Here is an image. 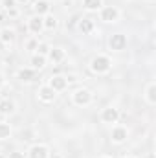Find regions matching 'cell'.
Here are the masks:
<instances>
[{
  "label": "cell",
  "instance_id": "cell-15",
  "mask_svg": "<svg viewBox=\"0 0 156 158\" xmlns=\"http://www.w3.org/2000/svg\"><path fill=\"white\" fill-rule=\"evenodd\" d=\"M13 110V103L11 101H2L0 103V112H11Z\"/></svg>",
  "mask_w": 156,
  "mask_h": 158
},
{
  "label": "cell",
  "instance_id": "cell-3",
  "mask_svg": "<svg viewBox=\"0 0 156 158\" xmlns=\"http://www.w3.org/2000/svg\"><path fill=\"white\" fill-rule=\"evenodd\" d=\"M88 101H90V92L88 90H79V92H76V103L86 105Z\"/></svg>",
  "mask_w": 156,
  "mask_h": 158
},
{
  "label": "cell",
  "instance_id": "cell-27",
  "mask_svg": "<svg viewBox=\"0 0 156 158\" xmlns=\"http://www.w3.org/2000/svg\"><path fill=\"white\" fill-rule=\"evenodd\" d=\"M51 158H59V156H51Z\"/></svg>",
  "mask_w": 156,
  "mask_h": 158
},
{
  "label": "cell",
  "instance_id": "cell-10",
  "mask_svg": "<svg viewBox=\"0 0 156 158\" xmlns=\"http://www.w3.org/2000/svg\"><path fill=\"white\" fill-rule=\"evenodd\" d=\"M33 76H35L33 70H20V72H18V77L22 79V81H31Z\"/></svg>",
  "mask_w": 156,
  "mask_h": 158
},
{
  "label": "cell",
  "instance_id": "cell-19",
  "mask_svg": "<svg viewBox=\"0 0 156 158\" xmlns=\"http://www.w3.org/2000/svg\"><path fill=\"white\" fill-rule=\"evenodd\" d=\"M31 63H33V66H35V68H40V66L44 64V59H42V55H39V57H33V61H31Z\"/></svg>",
  "mask_w": 156,
  "mask_h": 158
},
{
  "label": "cell",
  "instance_id": "cell-28",
  "mask_svg": "<svg viewBox=\"0 0 156 158\" xmlns=\"http://www.w3.org/2000/svg\"><path fill=\"white\" fill-rule=\"evenodd\" d=\"M20 2H26V0H20Z\"/></svg>",
  "mask_w": 156,
  "mask_h": 158
},
{
  "label": "cell",
  "instance_id": "cell-22",
  "mask_svg": "<svg viewBox=\"0 0 156 158\" xmlns=\"http://www.w3.org/2000/svg\"><path fill=\"white\" fill-rule=\"evenodd\" d=\"M46 52H48V46H46V44H40L39 46V53L42 55V53H46Z\"/></svg>",
  "mask_w": 156,
  "mask_h": 158
},
{
  "label": "cell",
  "instance_id": "cell-8",
  "mask_svg": "<svg viewBox=\"0 0 156 158\" xmlns=\"http://www.w3.org/2000/svg\"><path fill=\"white\" fill-rule=\"evenodd\" d=\"M31 158H46V149L40 147V145L33 147V149H31Z\"/></svg>",
  "mask_w": 156,
  "mask_h": 158
},
{
  "label": "cell",
  "instance_id": "cell-16",
  "mask_svg": "<svg viewBox=\"0 0 156 158\" xmlns=\"http://www.w3.org/2000/svg\"><path fill=\"white\" fill-rule=\"evenodd\" d=\"M84 6H86L88 9H96V7L101 6V0H84Z\"/></svg>",
  "mask_w": 156,
  "mask_h": 158
},
{
  "label": "cell",
  "instance_id": "cell-6",
  "mask_svg": "<svg viewBox=\"0 0 156 158\" xmlns=\"http://www.w3.org/2000/svg\"><path fill=\"white\" fill-rule=\"evenodd\" d=\"M117 17V11L114 7H107L105 11H103V20H107V22H110V20H116Z\"/></svg>",
  "mask_w": 156,
  "mask_h": 158
},
{
  "label": "cell",
  "instance_id": "cell-24",
  "mask_svg": "<svg viewBox=\"0 0 156 158\" xmlns=\"http://www.w3.org/2000/svg\"><path fill=\"white\" fill-rule=\"evenodd\" d=\"M35 46H37V44H35V40H31V42H30V44H28V48H30V50H33V48H35Z\"/></svg>",
  "mask_w": 156,
  "mask_h": 158
},
{
  "label": "cell",
  "instance_id": "cell-4",
  "mask_svg": "<svg viewBox=\"0 0 156 158\" xmlns=\"http://www.w3.org/2000/svg\"><path fill=\"white\" fill-rule=\"evenodd\" d=\"M53 96H55V90H53L51 86H44V88H40V98H42V99L50 101V99H53Z\"/></svg>",
  "mask_w": 156,
  "mask_h": 158
},
{
  "label": "cell",
  "instance_id": "cell-21",
  "mask_svg": "<svg viewBox=\"0 0 156 158\" xmlns=\"http://www.w3.org/2000/svg\"><path fill=\"white\" fill-rule=\"evenodd\" d=\"M154 92H156V88L151 86V88H149V99H151V101H154Z\"/></svg>",
  "mask_w": 156,
  "mask_h": 158
},
{
  "label": "cell",
  "instance_id": "cell-7",
  "mask_svg": "<svg viewBox=\"0 0 156 158\" xmlns=\"http://www.w3.org/2000/svg\"><path fill=\"white\" fill-rule=\"evenodd\" d=\"M50 86H51L53 90H61V88H64V86H66V79L53 77V79H51V83H50Z\"/></svg>",
  "mask_w": 156,
  "mask_h": 158
},
{
  "label": "cell",
  "instance_id": "cell-2",
  "mask_svg": "<svg viewBox=\"0 0 156 158\" xmlns=\"http://www.w3.org/2000/svg\"><path fill=\"white\" fill-rule=\"evenodd\" d=\"M125 44H127L125 35H112V39H110V48L112 50H123Z\"/></svg>",
  "mask_w": 156,
  "mask_h": 158
},
{
  "label": "cell",
  "instance_id": "cell-23",
  "mask_svg": "<svg viewBox=\"0 0 156 158\" xmlns=\"http://www.w3.org/2000/svg\"><path fill=\"white\" fill-rule=\"evenodd\" d=\"M13 4H15V2H13V0H4V6H6V7H7V9H9V7H11V6H13Z\"/></svg>",
  "mask_w": 156,
  "mask_h": 158
},
{
  "label": "cell",
  "instance_id": "cell-14",
  "mask_svg": "<svg viewBox=\"0 0 156 158\" xmlns=\"http://www.w3.org/2000/svg\"><path fill=\"white\" fill-rule=\"evenodd\" d=\"M92 28H94L92 20H83V22H81V30H83L84 33H90V31H92Z\"/></svg>",
  "mask_w": 156,
  "mask_h": 158
},
{
  "label": "cell",
  "instance_id": "cell-12",
  "mask_svg": "<svg viewBox=\"0 0 156 158\" xmlns=\"http://www.w3.org/2000/svg\"><path fill=\"white\" fill-rule=\"evenodd\" d=\"M48 2H44V0H39L37 4H35V9H37V13H46L48 11Z\"/></svg>",
  "mask_w": 156,
  "mask_h": 158
},
{
  "label": "cell",
  "instance_id": "cell-20",
  "mask_svg": "<svg viewBox=\"0 0 156 158\" xmlns=\"http://www.w3.org/2000/svg\"><path fill=\"white\" fill-rule=\"evenodd\" d=\"M55 24H57V22H55L53 17H48V19H46V26H48V28H55Z\"/></svg>",
  "mask_w": 156,
  "mask_h": 158
},
{
  "label": "cell",
  "instance_id": "cell-25",
  "mask_svg": "<svg viewBox=\"0 0 156 158\" xmlns=\"http://www.w3.org/2000/svg\"><path fill=\"white\" fill-rule=\"evenodd\" d=\"M9 158H22V155H20V153H13Z\"/></svg>",
  "mask_w": 156,
  "mask_h": 158
},
{
  "label": "cell",
  "instance_id": "cell-13",
  "mask_svg": "<svg viewBox=\"0 0 156 158\" xmlns=\"http://www.w3.org/2000/svg\"><path fill=\"white\" fill-rule=\"evenodd\" d=\"M9 132H11L9 125H7V123H0V138H7Z\"/></svg>",
  "mask_w": 156,
  "mask_h": 158
},
{
  "label": "cell",
  "instance_id": "cell-26",
  "mask_svg": "<svg viewBox=\"0 0 156 158\" xmlns=\"http://www.w3.org/2000/svg\"><path fill=\"white\" fill-rule=\"evenodd\" d=\"M0 85H2V77H0Z\"/></svg>",
  "mask_w": 156,
  "mask_h": 158
},
{
  "label": "cell",
  "instance_id": "cell-18",
  "mask_svg": "<svg viewBox=\"0 0 156 158\" xmlns=\"http://www.w3.org/2000/svg\"><path fill=\"white\" fill-rule=\"evenodd\" d=\"M2 40H4V42H11V40H13V31H11V30H4V31H2Z\"/></svg>",
  "mask_w": 156,
  "mask_h": 158
},
{
  "label": "cell",
  "instance_id": "cell-1",
  "mask_svg": "<svg viewBox=\"0 0 156 158\" xmlns=\"http://www.w3.org/2000/svg\"><path fill=\"white\" fill-rule=\"evenodd\" d=\"M109 66H110V61L107 57H96L92 61V68L96 72H105V70H109Z\"/></svg>",
  "mask_w": 156,
  "mask_h": 158
},
{
  "label": "cell",
  "instance_id": "cell-9",
  "mask_svg": "<svg viewBox=\"0 0 156 158\" xmlns=\"http://www.w3.org/2000/svg\"><path fill=\"white\" fill-rule=\"evenodd\" d=\"M112 138H114L116 142H123V140L127 138V132H125V129H116V131L112 132Z\"/></svg>",
  "mask_w": 156,
  "mask_h": 158
},
{
  "label": "cell",
  "instance_id": "cell-11",
  "mask_svg": "<svg viewBox=\"0 0 156 158\" xmlns=\"http://www.w3.org/2000/svg\"><path fill=\"white\" fill-rule=\"evenodd\" d=\"M30 28H31V31H39L40 28H42V20H40L39 17L31 19V22H30Z\"/></svg>",
  "mask_w": 156,
  "mask_h": 158
},
{
  "label": "cell",
  "instance_id": "cell-17",
  "mask_svg": "<svg viewBox=\"0 0 156 158\" xmlns=\"http://www.w3.org/2000/svg\"><path fill=\"white\" fill-rule=\"evenodd\" d=\"M63 55H64V53H63V50H53V52L50 53L51 61H61V59H63Z\"/></svg>",
  "mask_w": 156,
  "mask_h": 158
},
{
  "label": "cell",
  "instance_id": "cell-5",
  "mask_svg": "<svg viewBox=\"0 0 156 158\" xmlns=\"http://www.w3.org/2000/svg\"><path fill=\"white\" fill-rule=\"evenodd\" d=\"M103 119L109 121V123H114V121L117 119V110L116 109H107L105 114H103Z\"/></svg>",
  "mask_w": 156,
  "mask_h": 158
}]
</instances>
